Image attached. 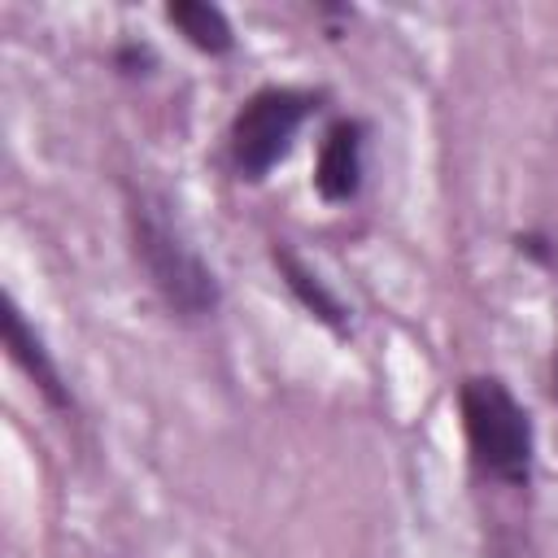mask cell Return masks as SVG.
I'll use <instances>...</instances> for the list:
<instances>
[{
	"label": "cell",
	"instance_id": "ba28073f",
	"mask_svg": "<svg viewBox=\"0 0 558 558\" xmlns=\"http://www.w3.org/2000/svg\"><path fill=\"white\" fill-rule=\"evenodd\" d=\"M153 65H157V57H153V48L140 44V39H126V44L113 48V70H118L122 78H148Z\"/></svg>",
	"mask_w": 558,
	"mask_h": 558
},
{
	"label": "cell",
	"instance_id": "52a82bcc",
	"mask_svg": "<svg viewBox=\"0 0 558 558\" xmlns=\"http://www.w3.org/2000/svg\"><path fill=\"white\" fill-rule=\"evenodd\" d=\"M166 22L205 57H231L235 52L231 17L209 0H170L166 4Z\"/></svg>",
	"mask_w": 558,
	"mask_h": 558
},
{
	"label": "cell",
	"instance_id": "30bf717a",
	"mask_svg": "<svg viewBox=\"0 0 558 558\" xmlns=\"http://www.w3.org/2000/svg\"><path fill=\"white\" fill-rule=\"evenodd\" d=\"M549 401L558 405V344H554V362H549Z\"/></svg>",
	"mask_w": 558,
	"mask_h": 558
},
{
	"label": "cell",
	"instance_id": "8992f818",
	"mask_svg": "<svg viewBox=\"0 0 558 558\" xmlns=\"http://www.w3.org/2000/svg\"><path fill=\"white\" fill-rule=\"evenodd\" d=\"M270 262H275V270H279V279H283V288L292 292V301H296L314 323H323L331 336H349V331H353V310H349V301H340V292H336L292 244L275 240V244H270Z\"/></svg>",
	"mask_w": 558,
	"mask_h": 558
},
{
	"label": "cell",
	"instance_id": "9c48e42d",
	"mask_svg": "<svg viewBox=\"0 0 558 558\" xmlns=\"http://www.w3.org/2000/svg\"><path fill=\"white\" fill-rule=\"evenodd\" d=\"M514 248L523 257H532L536 266H558V244L545 235V231H519L514 235Z\"/></svg>",
	"mask_w": 558,
	"mask_h": 558
},
{
	"label": "cell",
	"instance_id": "7a4b0ae2",
	"mask_svg": "<svg viewBox=\"0 0 558 558\" xmlns=\"http://www.w3.org/2000/svg\"><path fill=\"white\" fill-rule=\"evenodd\" d=\"M458 423L466 458L480 480L501 488H527L536 471V423L501 375H466L458 384Z\"/></svg>",
	"mask_w": 558,
	"mask_h": 558
},
{
	"label": "cell",
	"instance_id": "3957f363",
	"mask_svg": "<svg viewBox=\"0 0 558 558\" xmlns=\"http://www.w3.org/2000/svg\"><path fill=\"white\" fill-rule=\"evenodd\" d=\"M323 92L266 83L240 100L227 126V166L240 183H262L296 144L305 122L318 113Z\"/></svg>",
	"mask_w": 558,
	"mask_h": 558
},
{
	"label": "cell",
	"instance_id": "5b68a950",
	"mask_svg": "<svg viewBox=\"0 0 558 558\" xmlns=\"http://www.w3.org/2000/svg\"><path fill=\"white\" fill-rule=\"evenodd\" d=\"M0 331H4V349L9 362L31 379V388L57 410V414H74V392L52 357V349L44 344V336L35 331V323L22 314V305L13 296H4V314H0Z\"/></svg>",
	"mask_w": 558,
	"mask_h": 558
},
{
	"label": "cell",
	"instance_id": "6da1fadb",
	"mask_svg": "<svg viewBox=\"0 0 558 558\" xmlns=\"http://www.w3.org/2000/svg\"><path fill=\"white\" fill-rule=\"evenodd\" d=\"M126 235H131L135 266L144 270L148 288L161 296V305L174 318L201 323L222 310V279L187 240L166 196L135 187L126 196Z\"/></svg>",
	"mask_w": 558,
	"mask_h": 558
},
{
	"label": "cell",
	"instance_id": "277c9868",
	"mask_svg": "<svg viewBox=\"0 0 558 558\" xmlns=\"http://www.w3.org/2000/svg\"><path fill=\"white\" fill-rule=\"evenodd\" d=\"M366 140L371 126L353 113L327 122L323 140H318V157H314V192L327 205H353L366 187Z\"/></svg>",
	"mask_w": 558,
	"mask_h": 558
}]
</instances>
